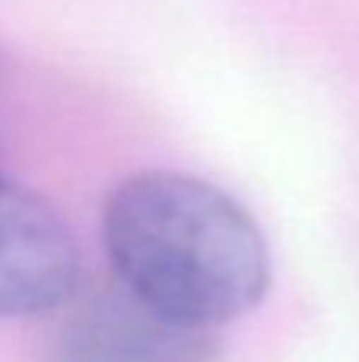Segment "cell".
I'll use <instances>...</instances> for the list:
<instances>
[{
  "instance_id": "3",
  "label": "cell",
  "mask_w": 359,
  "mask_h": 362,
  "mask_svg": "<svg viewBox=\"0 0 359 362\" xmlns=\"http://www.w3.org/2000/svg\"><path fill=\"white\" fill-rule=\"evenodd\" d=\"M80 274V248L61 210L0 175V321L54 312Z\"/></svg>"
},
{
  "instance_id": "1",
  "label": "cell",
  "mask_w": 359,
  "mask_h": 362,
  "mask_svg": "<svg viewBox=\"0 0 359 362\" xmlns=\"http://www.w3.org/2000/svg\"><path fill=\"white\" fill-rule=\"evenodd\" d=\"M102 248L114 280L207 331L248 315L271 286V251L252 213L184 172L118 181L102 204Z\"/></svg>"
},
{
  "instance_id": "2",
  "label": "cell",
  "mask_w": 359,
  "mask_h": 362,
  "mask_svg": "<svg viewBox=\"0 0 359 362\" xmlns=\"http://www.w3.org/2000/svg\"><path fill=\"white\" fill-rule=\"evenodd\" d=\"M51 315L45 362H216V331L159 312L121 280L76 283Z\"/></svg>"
},
{
  "instance_id": "4",
  "label": "cell",
  "mask_w": 359,
  "mask_h": 362,
  "mask_svg": "<svg viewBox=\"0 0 359 362\" xmlns=\"http://www.w3.org/2000/svg\"><path fill=\"white\" fill-rule=\"evenodd\" d=\"M0 102H4V86H0Z\"/></svg>"
}]
</instances>
